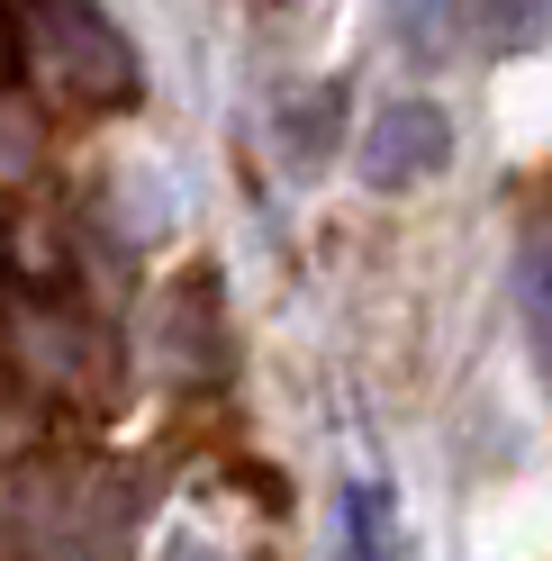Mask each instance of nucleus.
<instances>
[{"label":"nucleus","instance_id":"nucleus-1","mask_svg":"<svg viewBox=\"0 0 552 561\" xmlns=\"http://www.w3.org/2000/svg\"><path fill=\"white\" fill-rule=\"evenodd\" d=\"M354 163H363L371 191H417V182H435V172L453 163V118H444L435 100H381Z\"/></svg>","mask_w":552,"mask_h":561},{"label":"nucleus","instance_id":"nucleus-2","mask_svg":"<svg viewBox=\"0 0 552 561\" xmlns=\"http://www.w3.org/2000/svg\"><path fill=\"white\" fill-rule=\"evenodd\" d=\"M37 19L64 37V73H73L82 91H110L118 100L136 82V64H127V46L110 37V19H100V10H82V0H37Z\"/></svg>","mask_w":552,"mask_h":561},{"label":"nucleus","instance_id":"nucleus-3","mask_svg":"<svg viewBox=\"0 0 552 561\" xmlns=\"http://www.w3.org/2000/svg\"><path fill=\"white\" fill-rule=\"evenodd\" d=\"M453 27H462V0H390V37L407 64H453Z\"/></svg>","mask_w":552,"mask_h":561},{"label":"nucleus","instance_id":"nucleus-4","mask_svg":"<svg viewBox=\"0 0 552 561\" xmlns=\"http://www.w3.org/2000/svg\"><path fill=\"white\" fill-rule=\"evenodd\" d=\"M516 318H526V354H534V371L552 380V236H534L526 254H516Z\"/></svg>","mask_w":552,"mask_h":561},{"label":"nucleus","instance_id":"nucleus-5","mask_svg":"<svg viewBox=\"0 0 552 561\" xmlns=\"http://www.w3.org/2000/svg\"><path fill=\"white\" fill-rule=\"evenodd\" d=\"M490 10V55H543L552 46V0H480Z\"/></svg>","mask_w":552,"mask_h":561},{"label":"nucleus","instance_id":"nucleus-6","mask_svg":"<svg viewBox=\"0 0 552 561\" xmlns=\"http://www.w3.org/2000/svg\"><path fill=\"white\" fill-rule=\"evenodd\" d=\"M344 543H354V552H381V543H390V489H381V480H354V489H344Z\"/></svg>","mask_w":552,"mask_h":561}]
</instances>
